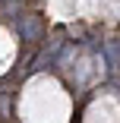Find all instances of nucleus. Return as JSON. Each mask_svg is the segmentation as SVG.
<instances>
[{
  "label": "nucleus",
  "instance_id": "1",
  "mask_svg": "<svg viewBox=\"0 0 120 123\" xmlns=\"http://www.w3.org/2000/svg\"><path fill=\"white\" fill-rule=\"evenodd\" d=\"M22 120L25 123H66L69 95L47 76H38L22 95Z\"/></svg>",
  "mask_w": 120,
  "mask_h": 123
}]
</instances>
